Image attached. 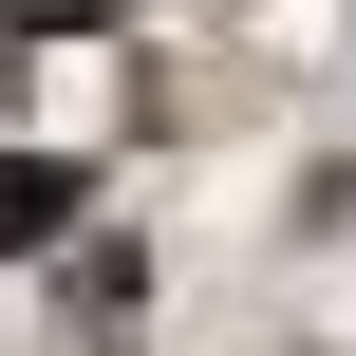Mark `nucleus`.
<instances>
[{
	"label": "nucleus",
	"mask_w": 356,
	"mask_h": 356,
	"mask_svg": "<svg viewBox=\"0 0 356 356\" xmlns=\"http://www.w3.org/2000/svg\"><path fill=\"white\" fill-rule=\"evenodd\" d=\"M56 225H75V169H56V150H0V263L56 244Z\"/></svg>",
	"instance_id": "obj_1"
},
{
	"label": "nucleus",
	"mask_w": 356,
	"mask_h": 356,
	"mask_svg": "<svg viewBox=\"0 0 356 356\" xmlns=\"http://www.w3.org/2000/svg\"><path fill=\"white\" fill-rule=\"evenodd\" d=\"M0 19H19V38H94L113 0H0Z\"/></svg>",
	"instance_id": "obj_2"
}]
</instances>
